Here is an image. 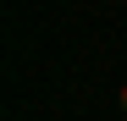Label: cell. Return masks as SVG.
Wrapping results in <instances>:
<instances>
[{
  "instance_id": "6da1fadb",
  "label": "cell",
  "mask_w": 127,
  "mask_h": 121,
  "mask_svg": "<svg viewBox=\"0 0 127 121\" xmlns=\"http://www.w3.org/2000/svg\"><path fill=\"white\" fill-rule=\"evenodd\" d=\"M116 105H122V121H127V77H122V94H116Z\"/></svg>"
}]
</instances>
